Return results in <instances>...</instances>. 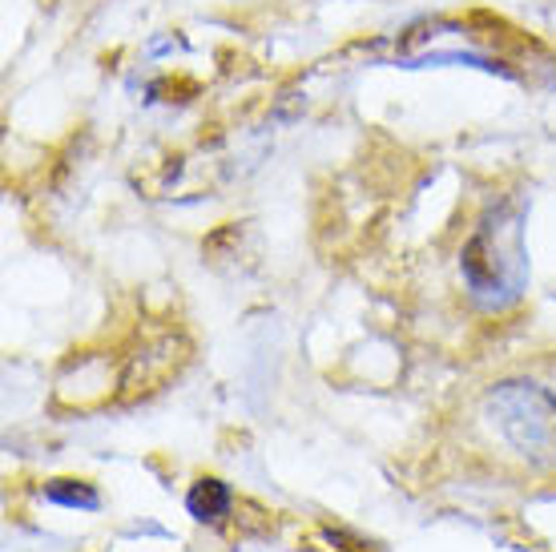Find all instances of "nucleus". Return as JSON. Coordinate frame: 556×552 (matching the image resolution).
I'll use <instances>...</instances> for the list:
<instances>
[{
  "mask_svg": "<svg viewBox=\"0 0 556 552\" xmlns=\"http://www.w3.org/2000/svg\"><path fill=\"white\" fill-rule=\"evenodd\" d=\"M488 419L516 452L541 468L556 464V396L536 384H501L488 396Z\"/></svg>",
  "mask_w": 556,
  "mask_h": 552,
  "instance_id": "obj_1",
  "label": "nucleus"
},
{
  "mask_svg": "<svg viewBox=\"0 0 556 552\" xmlns=\"http://www.w3.org/2000/svg\"><path fill=\"white\" fill-rule=\"evenodd\" d=\"M181 360H186V343L178 335H162V339L141 347L138 355H129L126 387L129 391H153V384H166L169 375L178 372Z\"/></svg>",
  "mask_w": 556,
  "mask_h": 552,
  "instance_id": "obj_2",
  "label": "nucleus"
},
{
  "mask_svg": "<svg viewBox=\"0 0 556 552\" xmlns=\"http://www.w3.org/2000/svg\"><path fill=\"white\" fill-rule=\"evenodd\" d=\"M230 504H235V497H230V488H226L223 480H198L194 488H190V497H186V509H190V516L194 520H202V525H223L226 512H230Z\"/></svg>",
  "mask_w": 556,
  "mask_h": 552,
  "instance_id": "obj_3",
  "label": "nucleus"
},
{
  "mask_svg": "<svg viewBox=\"0 0 556 552\" xmlns=\"http://www.w3.org/2000/svg\"><path fill=\"white\" fill-rule=\"evenodd\" d=\"M49 500H53V504H65V509H98V492L81 480L49 484Z\"/></svg>",
  "mask_w": 556,
  "mask_h": 552,
  "instance_id": "obj_4",
  "label": "nucleus"
}]
</instances>
